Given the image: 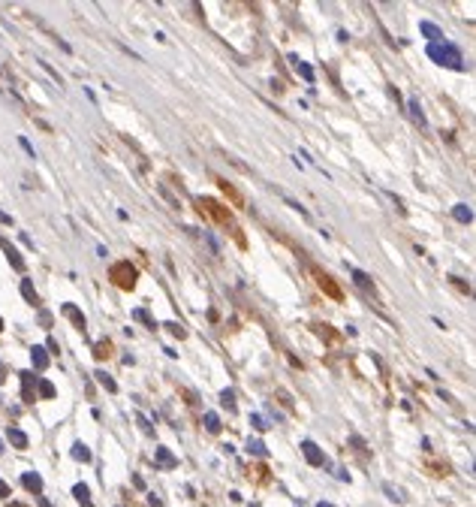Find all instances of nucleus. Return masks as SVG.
<instances>
[{"label":"nucleus","mask_w":476,"mask_h":507,"mask_svg":"<svg viewBox=\"0 0 476 507\" xmlns=\"http://www.w3.org/2000/svg\"><path fill=\"white\" fill-rule=\"evenodd\" d=\"M193 205H196L199 214H205V218H211V221L220 223V227H227L229 236H232V242H236L238 248H247L245 236H241V230H238V223L232 221V212L223 203H217V199H211V196H199V199H193Z\"/></svg>","instance_id":"obj_1"},{"label":"nucleus","mask_w":476,"mask_h":507,"mask_svg":"<svg viewBox=\"0 0 476 507\" xmlns=\"http://www.w3.org/2000/svg\"><path fill=\"white\" fill-rule=\"evenodd\" d=\"M108 278L115 281V287H121V290H133V287H136L139 272H136V266H130V260H121V263H115L112 269H108Z\"/></svg>","instance_id":"obj_2"},{"label":"nucleus","mask_w":476,"mask_h":507,"mask_svg":"<svg viewBox=\"0 0 476 507\" xmlns=\"http://www.w3.org/2000/svg\"><path fill=\"white\" fill-rule=\"evenodd\" d=\"M307 269H311L314 284L320 287V290H323V293L329 296V299H335V302H338V299L344 296V293H341V287L335 284V281H332V275H325V272H323V269H316V266H307Z\"/></svg>","instance_id":"obj_3"},{"label":"nucleus","mask_w":476,"mask_h":507,"mask_svg":"<svg viewBox=\"0 0 476 507\" xmlns=\"http://www.w3.org/2000/svg\"><path fill=\"white\" fill-rule=\"evenodd\" d=\"M217 187H220V190H223V196H227V199H229V203H232V205H236V209H245V196H241V194H238V190H236V187H232V185H229V181H227V178H217Z\"/></svg>","instance_id":"obj_4"},{"label":"nucleus","mask_w":476,"mask_h":507,"mask_svg":"<svg viewBox=\"0 0 476 507\" xmlns=\"http://www.w3.org/2000/svg\"><path fill=\"white\" fill-rule=\"evenodd\" d=\"M302 450H305V459L311 462V465H323V462H325V456L320 453V447H316L314 441H305V444H302Z\"/></svg>","instance_id":"obj_5"},{"label":"nucleus","mask_w":476,"mask_h":507,"mask_svg":"<svg viewBox=\"0 0 476 507\" xmlns=\"http://www.w3.org/2000/svg\"><path fill=\"white\" fill-rule=\"evenodd\" d=\"M21 483L30 489V492H43V480H39L37 474H33V471H28V474L21 477Z\"/></svg>","instance_id":"obj_6"},{"label":"nucleus","mask_w":476,"mask_h":507,"mask_svg":"<svg viewBox=\"0 0 476 507\" xmlns=\"http://www.w3.org/2000/svg\"><path fill=\"white\" fill-rule=\"evenodd\" d=\"M157 462L166 465V468H175V465H178V459H175V456L166 450V447H160V450H157Z\"/></svg>","instance_id":"obj_7"},{"label":"nucleus","mask_w":476,"mask_h":507,"mask_svg":"<svg viewBox=\"0 0 476 507\" xmlns=\"http://www.w3.org/2000/svg\"><path fill=\"white\" fill-rule=\"evenodd\" d=\"M73 495H76L85 507H94V504H91V492H88V486H85V483H79L76 489H73Z\"/></svg>","instance_id":"obj_8"},{"label":"nucleus","mask_w":476,"mask_h":507,"mask_svg":"<svg viewBox=\"0 0 476 507\" xmlns=\"http://www.w3.org/2000/svg\"><path fill=\"white\" fill-rule=\"evenodd\" d=\"M33 365H37V369H46L48 365V356H46L43 347H33Z\"/></svg>","instance_id":"obj_9"},{"label":"nucleus","mask_w":476,"mask_h":507,"mask_svg":"<svg viewBox=\"0 0 476 507\" xmlns=\"http://www.w3.org/2000/svg\"><path fill=\"white\" fill-rule=\"evenodd\" d=\"M94 356H97V360H108V356H112V344H108V342H99V344L94 347Z\"/></svg>","instance_id":"obj_10"},{"label":"nucleus","mask_w":476,"mask_h":507,"mask_svg":"<svg viewBox=\"0 0 476 507\" xmlns=\"http://www.w3.org/2000/svg\"><path fill=\"white\" fill-rule=\"evenodd\" d=\"M10 441L15 447H28V435H24V432H19V429H10Z\"/></svg>","instance_id":"obj_11"},{"label":"nucleus","mask_w":476,"mask_h":507,"mask_svg":"<svg viewBox=\"0 0 476 507\" xmlns=\"http://www.w3.org/2000/svg\"><path fill=\"white\" fill-rule=\"evenodd\" d=\"M73 456H76L79 462H91V450H88L85 444H76V447H73Z\"/></svg>","instance_id":"obj_12"},{"label":"nucleus","mask_w":476,"mask_h":507,"mask_svg":"<svg viewBox=\"0 0 476 507\" xmlns=\"http://www.w3.org/2000/svg\"><path fill=\"white\" fill-rule=\"evenodd\" d=\"M64 314H70V317L76 320V326H79V329H85V317H82V314H79L76 308H73V305H64Z\"/></svg>","instance_id":"obj_13"},{"label":"nucleus","mask_w":476,"mask_h":507,"mask_svg":"<svg viewBox=\"0 0 476 507\" xmlns=\"http://www.w3.org/2000/svg\"><path fill=\"white\" fill-rule=\"evenodd\" d=\"M205 429L208 432H220V417H217V414H205Z\"/></svg>","instance_id":"obj_14"},{"label":"nucleus","mask_w":476,"mask_h":507,"mask_svg":"<svg viewBox=\"0 0 476 507\" xmlns=\"http://www.w3.org/2000/svg\"><path fill=\"white\" fill-rule=\"evenodd\" d=\"M3 251H6V254H10V260H12V266H15V269H21V257H19V254H15V248H12L10 242H3Z\"/></svg>","instance_id":"obj_15"},{"label":"nucleus","mask_w":476,"mask_h":507,"mask_svg":"<svg viewBox=\"0 0 476 507\" xmlns=\"http://www.w3.org/2000/svg\"><path fill=\"white\" fill-rule=\"evenodd\" d=\"M316 332H320V335H325V338H332V342H341V335H335V332H332V326H316Z\"/></svg>","instance_id":"obj_16"},{"label":"nucleus","mask_w":476,"mask_h":507,"mask_svg":"<svg viewBox=\"0 0 476 507\" xmlns=\"http://www.w3.org/2000/svg\"><path fill=\"white\" fill-rule=\"evenodd\" d=\"M455 218H458V221H470V218H473V214H470V209H467V205H458Z\"/></svg>","instance_id":"obj_17"},{"label":"nucleus","mask_w":476,"mask_h":507,"mask_svg":"<svg viewBox=\"0 0 476 507\" xmlns=\"http://www.w3.org/2000/svg\"><path fill=\"white\" fill-rule=\"evenodd\" d=\"M39 393H43L46 398H52V396H55V387L48 384V380H43V384H39Z\"/></svg>","instance_id":"obj_18"},{"label":"nucleus","mask_w":476,"mask_h":507,"mask_svg":"<svg viewBox=\"0 0 476 507\" xmlns=\"http://www.w3.org/2000/svg\"><path fill=\"white\" fill-rule=\"evenodd\" d=\"M21 290H24V296H28L30 302H37V293H33V290H30V284H28V281H24V284H21Z\"/></svg>","instance_id":"obj_19"},{"label":"nucleus","mask_w":476,"mask_h":507,"mask_svg":"<svg viewBox=\"0 0 476 507\" xmlns=\"http://www.w3.org/2000/svg\"><path fill=\"white\" fill-rule=\"evenodd\" d=\"M296 66H298V73H302V76H305V79H314V73H311V70H307V66H305L302 61H296Z\"/></svg>","instance_id":"obj_20"},{"label":"nucleus","mask_w":476,"mask_h":507,"mask_svg":"<svg viewBox=\"0 0 476 507\" xmlns=\"http://www.w3.org/2000/svg\"><path fill=\"white\" fill-rule=\"evenodd\" d=\"M356 281H359L362 287H371V278H368V275H362V272H356Z\"/></svg>","instance_id":"obj_21"},{"label":"nucleus","mask_w":476,"mask_h":507,"mask_svg":"<svg viewBox=\"0 0 476 507\" xmlns=\"http://www.w3.org/2000/svg\"><path fill=\"white\" fill-rule=\"evenodd\" d=\"M223 405H227V408H229V411H232V408H236V402H232V393H223Z\"/></svg>","instance_id":"obj_22"},{"label":"nucleus","mask_w":476,"mask_h":507,"mask_svg":"<svg viewBox=\"0 0 476 507\" xmlns=\"http://www.w3.org/2000/svg\"><path fill=\"white\" fill-rule=\"evenodd\" d=\"M0 498H10V486H6L3 480H0Z\"/></svg>","instance_id":"obj_23"},{"label":"nucleus","mask_w":476,"mask_h":507,"mask_svg":"<svg viewBox=\"0 0 476 507\" xmlns=\"http://www.w3.org/2000/svg\"><path fill=\"white\" fill-rule=\"evenodd\" d=\"M247 450H250V453H256V456H260V453H265V450H263V444H250Z\"/></svg>","instance_id":"obj_24"},{"label":"nucleus","mask_w":476,"mask_h":507,"mask_svg":"<svg viewBox=\"0 0 476 507\" xmlns=\"http://www.w3.org/2000/svg\"><path fill=\"white\" fill-rule=\"evenodd\" d=\"M316 507H332V504H325V501H320V504H316Z\"/></svg>","instance_id":"obj_25"},{"label":"nucleus","mask_w":476,"mask_h":507,"mask_svg":"<svg viewBox=\"0 0 476 507\" xmlns=\"http://www.w3.org/2000/svg\"><path fill=\"white\" fill-rule=\"evenodd\" d=\"M0 332H3V320H0Z\"/></svg>","instance_id":"obj_26"},{"label":"nucleus","mask_w":476,"mask_h":507,"mask_svg":"<svg viewBox=\"0 0 476 507\" xmlns=\"http://www.w3.org/2000/svg\"><path fill=\"white\" fill-rule=\"evenodd\" d=\"M0 453H3V450H0Z\"/></svg>","instance_id":"obj_27"}]
</instances>
